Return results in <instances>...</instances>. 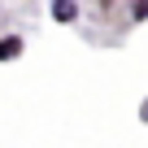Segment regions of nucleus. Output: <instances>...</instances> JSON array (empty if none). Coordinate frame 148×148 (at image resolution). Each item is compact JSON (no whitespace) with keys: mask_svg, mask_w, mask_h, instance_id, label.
Listing matches in <instances>:
<instances>
[{"mask_svg":"<svg viewBox=\"0 0 148 148\" xmlns=\"http://www.w3.org/2000/svg\"><path fill=\"white\" fill-rule=\"evenodd\" d=\"M48 13H52V22H61V26H70V22L79 18L83 9H79V0H52V5H48Z\"/></svg>","mask_w":148,"mask_h":148,"instance_id":"nucleus-1","label":"nucleus"},{"mask_svg":"<svg viewBox=\"0 0 148 148\" xmlns=\"http://www.w3.org/2000/svg\"><path fill=\"white\" fill-rule=\"evenodd\" d=\"M22 48H26V39H22V35H0V61H18V57H22Z\"/></svg>","mask_w":148,"mask_h":148,"instance_id":"nucleus-2","label":"nucleus"},{"mask_svg":"<svg viewBox=\"0 0 148 148\" xmlns=\"http://www.w3.org/2000/svg\"><path fill=\"white\" fill-rule=\"evenodd\" d=\"M131 18L135 22H148V0H131Z\"/></svg>","mask_w":148,"mask_h":148,"instance_id":"nucleus-3","label":"nucleus"}]
</instances>
